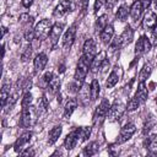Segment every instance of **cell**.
Returning a JSON list of instances; mask_svg holds the SVG:
<instances>
[{"mask_svg": "<svg viewBox=\"0 0 157 157\" xmlns=\"http://www.w3.org/2000/svg\"><path fill=\"white\" fill-rule=\"evenodd\" d=\"M151 72H152V66L150 64H145L139 74V82H145L151 76Z\"/></svg>", "mask_w": 157, "mask_h": 157, "instance_id": "obj_28", "label": "cell"}, {"mask_svg": "<svg viewBox=\"0 0 157 157\" xmlns=\"http://www.w3.org/2000/svg\"><path fill=\"white\" fill-rule=\"evenodd\" d=\"M47 88H48V92H49V93H52V94L58 93V92H59V90H60V78H59L58 76H55V75H54V76L52 77V80L49 81V83H48Z\"/></svg>", "mask_w": 157, "mask_h": 157, "instance_id": "obj_26", "label": "cell"}, {"mask_svg": "<svg viewBox=\"0 0 157 157\" xmlns=\"http://www.w3.org/2000/svg\"><path fill=\"white\" fill-rule=\"evenodd\" d=\"M153 45H157V27L153 29L152 32V42H151Z\"/></svg>", "mask_w": 157, "mask_h": 157, "instance_id": "obj_42", "label": "cell"}, {"mask_svg": "<svg viewBox=\"0 0 157 157\" xmlns=\"http://www.w3.org/2000/svg\"><path fill=\"white\" fill-rule=\"evenodd\" d=\"M31 139H32V132H31V131L23 132V134L15 141V144H13V150L20 153V152L25 148V146L31 141Z\"/></svg>", "mask_w": 157, "mask_h": 157, "instance_id": "obj_16", "label": "cell"}, {"mask_svg": "<svg viewBox=\"0 0 157 157\" xmlns=\"http://www.w3.org/2000/svg\"><path fill=\"white\" fill-rule=\"evenodd\" d=\"M54 75H53V72H50V71H48V72H45L44 75H43V77H42V81H43V83L45 85V86H48V83H49V81L52 80V77H53Z\"/></svg>", "mask_w": 157, "mask_h": 157, "instance_id": "obj_39", "label": "cell"}, {"mask_svg": "<svg viewBox=\"0 0 157 157\" xmlns=\"http://www.w3.org/2000/svg\"><path fill=\"white\" fill-rule=\"evenodd\" d=\"M78 142H81V137H80V134H78V129H75L72 130L70 134H67V136L65 137V141H64V147L70 151L72 150Z\"/></svg>", "mask_w": 157, "mask_h": 157, "instance_id": "obj_14", "label": "cell"}, {"mask_svg": "<svg viewBox=\"0 0 157 157\" xmlns=\"http://www.w3.org/2000/svg\"><path fill=\"white\" fill-rule=\"evenodd\" d=\"M78 129V134H80V137H81V141H85L90 137L91 135V128L88 126H81V128H77Z\"/></svg>", "mask_w": 157, "mask_h": 157, "instance_id": "obj_36", "label": "cell"}, {"mask_svg": "<svg viewBox=\"0 0 157 157\" xmlns=\"http://www.w3.org/2000/svg\"><path fill=\"white\" fill-rule=\"evenodd\" d=\"M33 1H34V0H22L21 2H22V6H23V7L28 9V7H31V5L33 4Z\"/></svg>", "mask_w": 157, "mask_h": 157, "instance_id": "obj_43", "label": "cell"}, {"mask_svg": "<svg viewBox=\"0 0 157 157\" xmlns=\"http://www.w3.org/2000/svg\"><path fill=\"white\" fill-rule=\"evenodd\" d=\"M76 108H77V99L76 98H69L67 102L65 103V107H64V118H66V119L70 118Z\"/></svg>", "mask_w": 157, "mask_h": 157, "instance_id": "obj_22", "label": "cell"}, {"mask_svg": "<svg viewBox=\"0 0 157 157\" xmlns=\"http://www.w3.org/2000/svg\"><path fill=\"white\" fill-rule=\"evenodd\" d=\"M135 131H136L135 124H132V123L125 124V125L121 128V130H120V132H119V136H118L115 144H117V145H120V144L126 142L128 140L131 139V136L135 134Z\"/></svg>", "mask_w": 157, "mask_h": 157, "instance_id": "obj_7", "label": "cell"}, {"mask_svg": "<svg viewBox=\"0 0 157 157\" xmlns=\"http://www.w3.org/2000/svg\"><path fill=\"white\" fill-rule=\"evenodd\" d=\"M47 63H48V56H47V54H45V53H38V54L36 55L34 60H33V65H34L36 72L42 71V70L45 67Z\"/></svg>", "mask_w": 157, "mask_h": 157, "instance_id": "obj_19", "label": "cell"}, {"mask_svg": "<svg viewBox=\"0 0 157 157\" xmlns=\"http://www.w3.org/2000/svg\"><path fill=\"white\" fill-rule=\"evenodd\" d=\"M31 56H32V45L29 44V45L25 47L23 52L21 53V60H22L23 63H26V61H28V60L31 59Z\"/></svg>", "mask_w": 157, "mask_h": 157, "instance_id": "obj_35", "label": "cell"}, {"mask_svg": "<svg viewBox=\"0 0 157 157\" xmlns=\"http://www.w3.org/2000/svg\"><path fill=\"white\" fill-rule=\"evenodd\" d=\"M90 63L83 58V56H80L78 59V63H77V66H76V71H75V75H74V82L81 88L82 85H83V81L87 76V72H88V69H90Z\"/></svg>", "mask_w": 157, "mask_h": 157, "instance_id": "obj_2", "label": "cell"}, {"mask_svg": "<svg viewBox=\"0 0 157 157\" xmlns=\"http://www.w3.org/2000/svg\"><path fill=\"white\" fill-rule=\"evenodd\" d=\"M128 15H130V7L124 4V5L119 6V9H118V11L115 13V17L119 21H125L128 18Z\"/></svg>", "mask_w": 157, "mask_h": 157, "instance_id": "obj_27", "label": "cell"}, {"mask_svg": "<svg viewBox=\"0 0 157 157\" xmlns=\"http://www.w3.org/2000/svg\"><path fill=\"white\" fill-rule=\"evenodd\" d=\"M147 96H148V91H147V87H146L145 82H139V86H137L135 97L137 98V101L140 103H145L146 99H147Z\"/></svg>", "mask_w": 157, "mask_h": 157, "instance_id": "obj_21", "label": "cell"}, {"mask_svg": "<svg viewBox=\"0 0 157 157\" xmlns=\"http://www.w3.org/2000/svg\"><path fill=\"white\" fill-rule=\"evenodd\" d=\"M37 109H34L32 105L28 108H23L21 112V120L20 124L22 128H29L34 124L36 118H37Z\"/></svg>", "mask_w": 157, "mask_h": 157, "instance_id": "obj_5", "label": "cell"}, {"mask_svg": "<svg viewBox=\"0 0 157 157\" xmlns=\"http://www.w3.org/2000/svg\"><path fill=\"white\" fill-rule=\"evenodd\" d=\"M98 144L96 142V141H93V142H91V144H88L85 148H83V151H82V155L83 156H93V155H96L97 152H98Z\"/></svg>", "mask_w": 157, "mask_h": 157, "instance_id": "obj_30", "label": "cell"}, {"mask_svg": "<svg viewBox=\"0 0 157 157\" xmlns=\"http://www.w3.org/2000/svg\"><path fill=\"white\" fill-rule=\"evenodd\" d=\"M20 155H21V156H34V155H36V152H34V150H33L32 147H28V148H26V150L21 151V152H20Z\"/></svg>", "mask_w": 157, "mask_h": 157, "instance_id": "obj_40", "label": "cell"}, {"mask_svg": "<svg viewBox=\"0 0 157 157\" xmlns=\"http://www.w3.org/2000/svg\"><path fill=\"white\" fill-rule=\"evenodd\" d=\"M63 29H64V23L63 22H56L53 25L52 29H50V33H49V40L52 43V45H55L63 33Z\"/></svg>", "mask_w": 157, "mask_h": 157, "instance_id": "obj_15", "label": "cell"}, {"mask_svg": "<svg viewBox=\"0 0 157 157\" xmlns=\"http://www.w3.org/2000/svg\"><path fill=\"white\" fill-rule=\"evenodd\" d=\"M101 92V87H99V82L97 78H93L91 85H90V98L91 101H96L99 96Z\"/></svg>", "mask_w": 157, "mask_h": 157, "instance_id": "obj_25", "label": "cell"}, {"mask_svg": "<svg viewBox=\"0 0 157 157\" xmlns=\"http://www.w3.org/2000/svg\"><path fill=\"white\" fill-rule=\"evenodd\" d=\"M134 39V29L130 26H126L125 29L123 31V33L120 36H118L115 39H113V42H110V49L112 50H117V49H121L124 47H126L128 44H130Z\"/></svg>", "mask_w": 157, "mask_h": 157, "instance_id": "obj_1", "label": "cell"}, {"mask_svg": "<svg viewBox=\"0 0 157 157\" xmlns=\"http://www.w3.org/2000/svg\"><path fill=\"white\" fill-rule=\"evenodd\" d=\"M120 77H121V69H120L118 65H115L114 69L112 70V72L109 74L107 81H105V87H107V88L114 87V86L118 83V81H119Z\"/></svg>", "mask_w": 157, "mask_h": 157, "instance_id": "obj_17", "label": "cell"}, {"mask_svg": "<svg viewBox=\"0 0 157 157\" xmlns=\"http://www.w3.org/2000/svg\"><path fill=\"white\" fill-rule=\"evenodd\" d=\"M105 55H107V53L104 50H102V52H99L98 54L94 55V58H93V60L91 61V65H90V69H91L92 72H97L102 67V64L107 59Z\"/></svg>", "mask_w": 157, "mask_h": 157, "instance_id": "obj_18", "label": "cell"}, {"mask_svg": "<svg viewBox=\"0 0 157 157\" xmlns=\"http://www.w3.org/2000/svg\"><path fill=\"white\" fill-rule=\"evenodd\" d=\"M142 27L145 29H155L157 27V15L152 10H147L142 18Z\"/></svg>", "mask_w": 157, "mask_h": 157, "instance_id": "obj_11", "label": "cell"}, {"mask_svg": "<svg viewBox=\"0 0 157 157\" xmlns=\"http://www.w3.org/2000/svg\"><path fill=\"white\" fill-rule=\"evenodd\" d=\"M140 104H141V103H140V102L137 101V98L134 96L132 98L129 99V102H128V104H126V110H128V112H132V110L137 109Z\"/></svg>", "mask_w": 157, "mask_h": 157, "instance_id": "obj_34", "label": "cell"}, {"mask_svg": "<svg viewBox=\"0 0 157 157\" xmlns=\"http://www.w3.org/2000/svg\"><path fill=\"white\" fill-rule=\"evenodd\" d=\"M6 32H7V28L6 27H2V37L6 34Z\"/></svg>", "mask_w": 157, "mask_h": 157, "instance_id": "obj_44", "label": "cell"}, {"mask_svg": "<svg viewBox=\"0 0 157 157\" xmlns=\"http://www.w3.org/2000/svg\"><path fill=\"white\" fill-rule=\"evenodd\" d=\"M10 93H11L10 85H9V83H5V85L2 86V88H1V107H2V108L5 107V104H6V102H7V98H9Z\"/></svg>", "mask_w": 157, "mask_h": 157, "instance_id": "obj_32", "label": "cell"}, {"mask_svg": "<svg viewBox=\"0 0 157 157\" xmlns=\"http://www.w3.org/2000/svg\"><path fill=\"white\" fill-rule=\"evenodd\" d=\"M151 47H152L151 40H150L146 36H141V37L137 39L136 44H135V55H136V56L144 55L145 53L150 52Z\"/></svg>", "mask_w": 157, "mask_h": 157, "instance_id": "obj_8", "label": "cell"}, {"mask_svg": "<svg viewBox=\"0 0 157 157\" xmlns=\"http://www.w3.org/2000/svg\"><path fill=\"white\" fill-rule=\"evenodd\" d=\"M156 102H157V99H156Z\"/></svg>", "mask_w": 157, "mask_h": 157, "instance_id": "obj_46", "label": "cell"}, {"mask_svg": "<svg viewBox=\"0 0 157 157\" xmlns=\"http://www.w3.org/2000/svg\"><path fill=\"white\" fill-rule=\"evenodd\" d=\"M114 36V27L112 25H108L102 32H101V39L104 44H109L112 42V38Z\"/></svg>", "mask_w": 157, "mask_h": 157, "instance_id": "obj_24", "label": "cell"}, {"mask_svg": "<svg viewBox=\"0 0 157 157\" xmlns=\"http://www.w3.org/2000/svg\"><path fill=\"white\" fill-rule=\"evenodd\" d=\"M94 55H96V43H94L93 39L90 38V39H87V40L85 42V44H83L82 55H81V56H83V58L91 64V61L93 60Z\"/></svg>", "mask_w": 157, "mask_h": 157, "instance_id": "obj_10", "label": "cell"}, {"mask_svg": "<svg viewBox=\"0 0 157 157\" xmlns=\"http://www.w3.org/2000/svg\"><path fill=\"white\" fill-rule=\"evenodd\" d=\"M88 2H90V0H78V7H80V11L82 13L86 12V10L88 7Z\"/></svg>", "mask_w": 157, "mask_h": 157, "instance_id": "obj_38", "label": "cell"}, {"mask_svg": "<svg viewBox=\"0 0 157 157\" xmlns=\"http://www.w3.org/2000/svg\"><path fill=\"white\" fill-rule=\"evenodd\" d=\"M71 9H72L71 0H60L53 11V16L54 17H61V16L66 15L69 11H71Z\"/></svg>", "mask_w": 157, "mask_h": 157, "instance_id": "obj_13", "label": "cell"}, {"mask_svg": "<svg viewBox=\"0 0 157 157\" xmlns=\"http://www.w3.org/2000/svg\"><path fill=\"white\" fill-rule=\"evenodd\" d=\"M48 105H49V102H48V98L45 94L42 96V98L39 99L38 102V107H37V113L38 114H44L47 110H48Z\"/></svg>", "mask_w": 157, "mask_h": 157, "instance_id": "obj_31", "label": "cell"}, {"mask_svg": "<svg viewBox=\"0 0 157 157\" xmlns=\"http://www.w3.org/2000/svg\"><path fill=\"white\" fill-rule=\"evenodd\" d=\"M75 37H76V23L71 25L69 27V29H66V32L63 36V47L65 49H70L71 45L75 42Z\"/></svg>", "mask_w": 157, "mask_h": 157, "instance_id": "obj_12", "label": "cell"}, {"mask_svg": "<svg viewBox=\"0 0 157 157\" xmlns=\"http://www.w3.org/2000/svg\"><path fill=\"white\" fill-rule=\"evenodd\" d=\"M151 5V0H136L131 6H130V16L131 18L136 22L137 20H140L142 12L148 9V6Z\"/></svg>", "mask_w": 157, "mask_h": 157, "instance_id": "obj_6", "label": "cell"}, {"mask_svg": "<svg viewBox=\"0 0 157 157\" xmlns=\"http://www.w3.org/2000/svg\"><path fill=\"white\" fill-rule=\"evenodd\" d=\"M52 27H53V25H52L50 20L43 18L42 21H39L34 27V37H36V39L40 40V39L47 38L49 36V33H50Z\"/></svg>", "mask_w": 157, "mask_h": 157, "instance_id": "obj_3", "label": "cell"}, {"mask_svg": "<svg viewBox=\"0 0 157 157\" xmlns=\"http://www.w3.org/2000/svg\"><path fill=\"white\" fill-rule=\"evenodd\" d=\"M125 110H126V105H124L121 102H115V103L110 107V109H109V112H108V118H109V120H112V121L119 120V119L124 115Z\"/></svg>", "mask_w": 157, "mask_h": 157, "instance_id": "obj_9", "label": "cell"}, {"mask_svg": "<svg viewBox=\"0 0 157 157\" xmlns=\"http://www.w3.org/2000/svg\"><path fill=\"white\" fill-rule=\"evenodd\" d=\"M145 147L147 148L150 155L157 156V135L147 136V139L145 140Z\"/></svg>", "mask_w": 157, "mask_h": 157, "instance_id": "obj_20", "label": "cell"}, {"mask_svg": "<svg viewBox=\"0 0 157 157\" xmlns=\"http://www.w3.org/2000/svg\"><path fill=\"white\" fill-rule=\"evenodd\" d=\"M103 4H104V0H96V2H94V12L96 13L101 10V7L103 6Z\"/></svg>", "mask_w": 157, "mask_h": 157, "instance_id": "obj_41", "label": "cell"}, {"mask_svg": "<svg viewBox=\"0 0 157 157\" xmlns=\"http://www.w3.org/2000/svg\"><path fill=\"white\" fill-rule=\"evenodd\" d=\"M110 109V103L107 98H103L101 101V103L98 104V107L96 108L94 110V114H93V124L97 125V124H101L103 121V119L107 117L108 112Z\"/></svg>", "mask_w": 157, "mask_h": 157, "instance_id": "obj_4", "label": "cell"}, {"mask_svg": "<svg viewBox=\"0 0 157 157\" xmlns=\"http://www.w3.org/2000/svg\"><path fill=\"white\" fill-rule=\"evenodd\" d=\"M153 4H155V9L157 10V0H153Z\"/></svg>", "mask_w": 157, "mask_h": 157, "instance_id": "obj_45", "label": "cell"}, {"mask_svg": "<svg viewBox=\"0 0 157 157\" xmlns=\"http://www.w3.org/2000/svg\"><path fill=\"white\" fill-rule=\"evenodd\" d=\"M32 94H31V92L29 91H27V92H25V94H23V97H22V99H21V107H22V109L23 108H28V107H31V104H32Z\"/></svg>", "mask_w": 157, "mask_h": 157, "instance_id": "obj_33", "label": "cell"}, {"mask_svg": "<svg viewBox=\"0 0 157 157\" xmlns=\"http://www.w3.org/2000/svg\"><path fill=\"white\" fill-rule=\"evenodd\" d=\"M155 124H156V121H155V119L152 118V117H150V118H147V120L145 121V124H144V128H142V134H147L153 126H155Z\"/></svg>", "mask_w": 157, "mask_h": 157, "instance_id": "obj_37", "label": "cell"}, {"mask_svg": "<svg viewBox=\"0 0 157 157\" xmlns=\"http://www.w3.org/2000/svg\"><path fill=\"white\" fill-rule=\"evenodd\" d=\"M107 26H108V16H107V15H101V16L96 20V23H94L96 31H97V32H102Z\"/></svg>", "mask_w": 157, "mask_h": 157, "instance_id": "obj_29", "label": "cell"}, {"mask_svg": "<svg viewBox=\"0 0 157 157\" xmlns=\"http://www.w3.org/2000/svg\"><path fill=\"white\" fill-rule=\"evenodd\" d=\"M61 131H63V128L60 125H55L54 128H52L48 132V144L49 145H53L58 141V139L60 137L61 135Z\"/></svg>", "mask_w": 157, "mask_h": 157, "instance_id": "obj_23", "label": "cell"}]
</instances>
